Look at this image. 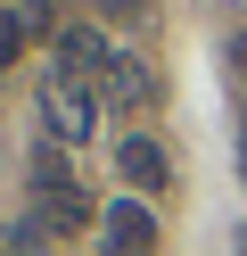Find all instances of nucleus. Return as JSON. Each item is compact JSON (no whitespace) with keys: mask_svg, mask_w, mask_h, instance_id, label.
<instances>
[{"mask_svg":"<svg viewBox=\"0 0 247 256\" xmlns=\"http://www.w3.org/2000/svg\"><path fill=\"white\" fill-rule=\"evenodd\" d=\"M41 132L58 140V149H82V140L99 132V91L82 83V74L41 66Z\"/></svg>","mask_w":247,"mask_h":256,"instance_id":"nucleus-1","label":"nucleus"},{"mask_svg":"<svg viewBox=\"0 0 247 256\" xmlns=\"http://www.w3.org/2000/svg\"><path fill=\"white\" fill-rule=\"evenodd\" d=\"M33 206L49 215V232L91 223V198H82V182L66 174V149H58V140H33Z\"/></svg>","mask_w":247,"mask_h":256,"instance_id":"nucleus-2","label":"nucleus"},{"mask_svg":"<svg viewBox=\"0 0 247 256\" xmlns=\"http://www.w3.org/2000/svg\"><path fill=\"white\" fill-rule=\"evenodd\" d=\"M99 240H107V256H157V215L140 198H115L107 223H99Z\"/></svg>","mask_w":247,"mask_h":256,"instance_id":"nucleus-3","label":"nucleus"},{"mask_svg":"<svg viewBox=\"0 0 247 256\" xmlns=\"http://www.w3.org/2000/svg\"><path fill=\"white\" fill-rule=\"evenodd\" d=\"M115 166H124V182H132V190H165V182H173V166H165V149H157L148 132H132L124 149H115Z\"/></svg>","mask_w":247,"mask_h":256,"instance_id":"nucleus-4","label":"nucleus"},{"mask_svg":"<svg viewBox=\"0 0 247 256\" xmlns=\"http://www.w3.org/2000/svg\"><path fill=\"white\" fill-rule=\"evenodd\" d=\"M148 91H157V83H148V66H140V58H115V66L99 74V108H140Z\"/></svg>","mask_w":247,"mask_h":256,"instance_id":"nucleus-5","label":"nucleus"},{"mask_svg":"<svg viewBox=\"0 0 247 256\" xmlns=\"http://www.w3.org/2000/svg\"><path fill=\"white\" fill-rule=\"evenodd\" d=\"M99 17H115V25H140V17H148V0H99Z\"/></svg>","mask_w":247,"mask_h":256,"instance_id":"nucleus-6","label":"nucleus"},{"mask_svg":"<svg viewBox=\"0 0 247 256\" xmlns=\"http://www.w3.org/2000/svg\"><path fill=\"white\" fill-rule=\"evenodd\" d=\"M16 50H25V25H16V17H0V66H16Z\"/></svg>","mask_w":247,"mask_h":256,"instance_id":"nucleus-7","label":"nucleus"}]
</instances>
